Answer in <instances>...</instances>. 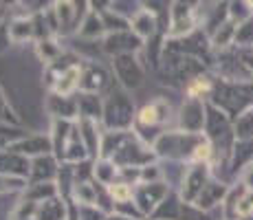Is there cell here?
<instances>
[{"label":"cell","instance_id":"cell-1","mask_svg":"<svg viewBox=\"0 0 253 220\" xmlns=\"http://www.w3.org/2000/svg\"><path fill=\"white\" fill-rule=\"evenodd\" d=\"M143 124H154V119H157V108L154 106H145L143 110H141V117H139Z\"/></svg>","mask_w":253,"mask_h":220},{"label":"cell","instance_id":"cell-2","mask_svg":"<svg viewBox=\"0 0 253 220\" xmlns=\"http://www.w3.org/2000/svg\"><path fill=\"white\" fill-rule=\"evenodd\" d=\"M113 194L117 198H126V196H128V189H126V187H113Z\"/></svg>","mask_w":253,"mask_h":220}]
</instances>
